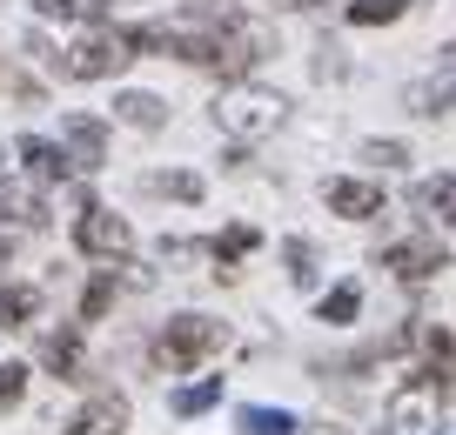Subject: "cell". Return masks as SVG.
I'll return each instance as SVG.
<instances>
[{"label":"cell","instance_id":"cell-4","mask_svg":"<svg viewBox=\"0 0 456 435\" xmlns=\"http://www.w3.org/2000/svg\"><path fill=\"white\" fill-rule=\"evenodd\" d=\"M74 248L94 254V262H128V254H134V228L121 222L114 208H101V201H81V222H74Z\"/></svg>","mask_w":456,"mask_h":435},{"label":"cell","instance_id":"cell-24","mask_svg":"<svg viewBox=\"0 0 456 435\" xmlns=\"http://www.w3.org/2000/svg\"><path fill=\"white\" fill-rule=\"evenodd\" d=\"M242 429L248 435H296V415H282V408H242Z\"/></svg>","mask_w":456,"mask_h":435},{"label":"cell","instance_id":"cell-5","mask_svg":"<svg viewBox=\"0 0 456 435\" xmlns=\"http://www.w3.org/2000/svg\"><path fill=\"white\" fill-rule=\"evenodd\" d=\"M423 382L436 402H456V335L450 328H436V335H423Z\"/></svg>","mask_w":456,"mask_h":435},{"label":"cell","instance_id":"cell-1","mask_svg":"<svg viewBox=\"0 0 456 435\" xmlns=\"http://www.w3.org/2000/svg\"><path fill=\"white\" fill-rule=\"evenodd\" d=\"M289 121V101L275 94V87H256V81H228L222 94H215V127L235 141H262L275 134V127Z\"/></svg>","mask_w":456,"mask_h":435},{"label":"cell","instance_id":"cell-23","mask_svg":"<svg viewBox=\"0 0 456 435\" xmlns=\"http://www.w3.org/2000/svg\"><path fill=\"white\" fill-rule=\"evenodd\" d=\"M256 248V228H228V235H215V262H222V275H235V262Z\"/></svg>","mask_w":456,"mask_h":435},{"label":"cell","instance_id":"cell-8","mask_svg":"<svg viewBox=\"0 0 456 435\" xmlns=\"http://www.w3.org/2000/svg\"><path fill=\"white\" fill-rule=\"evenodd\" d=\"M403 108L423 114V121L456 114V68H450V74H429V81H410V87H403Z\"/></svg>","mask_w":456,"mask_h":435},{"label":"cell","instance_id":"cell-27","mask_svg":"<svg viewBox=\"0 0 456 435\" xmlns=\"http://www.w3.org/2000/svg\"><path fill=\"white\" fill-rule=\"evenodd\" d=\"M28 395V362H0V415Z\"/></svg>","mask_w":456,"mask_h":435},{"label":"cell","instance_id":"cell-25","mask_svg":"<svg viewBox=\"0 0 456 435\" xmlns=\"http://www.w3.org/2000/svg\"><path fill=\"white\" fill-rule=\"evenodd\" d=\"M215 402H222V382H195V389H182V395H175V415H201V408H215Z\"/></svg>","mask_w":456,"mask_h":435},{"label":"cell","instance_id":"cell-7","mask_svg":"<svg viewBox=\"0 0 456 435\" xmlns=\"http://www.w3.org/2000/svg\"><path fill=\"white\" fill-rule=\"evenodd\" d=\"M383 268L396 281H429L443 268V241L436 235H416V241H396V248H383Z\"/></svg>","mask_w":456,"mask_h":435},{"label":"cell","instance_id":"cell-30","mask_svg":"<svg viewBox=\"0 0 456 435\" xmlns=\"http://www.w3.org/2000/svg\"><path fill=\"white\" fill-rule=\"evenodd\" d=\"M0 262H7V241H0Z\"/></svg>","mask_w":456,"mask_h":435},{"label":"cell","instance_id":"cell-26","mask_svg":"<svg viewBox=\"0 0 456 435\" xmlns=\"http://www.w3.org/2000/svg\"><path fill=\"white\" fill-rule=\"evenodd\" d=\"M282 262H289V281H296V288H315V248L309 241H289Z\"/></svg>","mask_w":456,"mask_h":435},{"label":"cell","instance_id":"cell-21","mask_svg":"<svg viewBox=\"0 0 456 435\" xmlns=\"http://www.w3.org/2000/svg\"><path fill=\"white\" fill-rule=\"evenodd\" d=\"M403 14H410V0H349L356 28H383V20H403Z\"/></svg>","mask_w":456,"mask_h":435},{"label":"cell","instance_id":"cell-11","mask_svg":"<svg viewBox=\"0 0 456 435\" xmlns=\"http://www.w3.org/2000/svg\"><path fill=\"white\" fill-rule=\"evenodd\" d=\"M121 429H128V402H121V395H94L61 435H121Z\"/></svg>","mask_w":456,"mask_h":435},{"label":"cell","instance_id":"cell-20","mask_svg":"<svg viewBox=\"0 0 456 435\" xmlns=\"http://www.w3.org/2000/svg\"><path fill=\"white\" fill-rule=\"evenodd\" d=\"M148 195H168V201H201V174H188V168L148 174Z\"/></svg>","mask_w":456,"mask_h":435},{"label":"cell","instance_id":"cell-13","mask_svg":"<svg viewBox=\"0 0 456 435\" xmlns=\"http://www.w3.org/2000/svg\"><path fill=\"white\" fill-rule=\"evenodd\" d=\"M41 362L54 368L61 382H87V362H81V328H54L41 342Z\"/></svg>","mask_w":456,"mask_h":435},{"label":"cell","instance_id":"cell-16","mask_svg":"<svg viewBox=\"0 0 456 435\" xmlns=\"http://www.w3.org/2000/svg\"><path fill=\"white\" fill-rule=\"evenodd\" d=\"M416 208H423V222H450L456 228V174H429V181L416 188Z\"/></svg>","mask_w":456,"mask_h":435},{"label":"cell","instance_id":"cell-29","mask_svg":"<svg viewBox=\"0 0 456 435\" xmlns=\"http://www.w3.org/2000/svg\"><path fill=\"white\" fill-rule=\"evenodd\" d=\"M0 181H7V148H0Z\"/></svg>","mask_w":456,"mask_h":435},{"label":"cell","instance_id":"cell-19","mask_svg":"<svg viewBox=\"0 0 456 435\" xmlns=\"http://www.w3.org/2000/svg\"><path fill=\"white\" fill-rule=\"evenodd\" d=\"M114 295H121V275H114V268H101V275L87 281V295H81V322H101V315L114 309Z\"/></svg>","mask_w":456,"mask_h":435},{"label":"cell","instance_id":"cell-22","mask_svg":"<svg viewBox=\"0 0 456 435\" xmlns=\"http://www.w3.org/2000/svg\"><path fill=\"white\" fill-rule=\"evenodd\" d=\"M356 309H362V288H356V281H342V288H329V295H322V322H356Z\"/></svg>","mask_w":456,"mask_h":435},{"label":"cell","instance_id":"cell-2","mask_svg":"<svg viewBox=\"0 0 456 435\" xmlns=\"http://www.w3.org/2000/svg\"><path fill=\"white\" fill-rule=\"evenodd\" d=\"M228 342V328L215 322V315H175L168 328L155 335V368H168V375H182V368L208 362L215 349Z\"/></svg>","mask_w":456,"mask_h":435},{"label":"cell","instance_id":"cell-12","mask_svg":"<svg viewBox=\"0 0 456 435\" xmlns=\"http://www.w3.org/2000/svg\"><path fill=\"white\" fill-rule=\"evenodd\" d=\"M389 422H396V435H423V429H436V395H429L423 382H410V389L389 402Z\"/></svg>","mask_w":456,"mask_h":435},{"label":"cell","instance_id":"cell-28","mask_svg":"<svg viewBox=\"0 0 456 435\" xmlns=\"http://www.w3.org/2000/svg\"><path fill=\"white\" fill-rule=\"evenodd\" d=\"M362 161H370V168H403V161H410V148H403V141H370V148H362Z\"/></svg>","mask_w":456,"mask_h":435},{"label":"cell","instance_id":"cell-6","mask_svg":"<svg viewBox=\"0 0 456 435\" xmlns=\"http://www.w3.org/2000/svg\"><path fill=\"white\" fill-rule=\"evenodd\" d=\"M61 141H68L61 155H68V161H74V168H81V174H94L101 161H108V127H101L94 114H68V127H61Z\"/></svg>","mask_w":456,"mask_h":435},{"label":"cell","instance_id":"cell-9","mask_svg":"<svg viewBox=\"0 0 456 435\" xmlns=\"http://www.w3.org/2000/svg\"><path fill=\"white\" fill-rule=\"evenodd\" d=\"M0 228H47V201L41 188H20V181H0Z\"/></svg>","mask_w":456,"mask_h":435},{"label":"cell","instance_id":"cell-18","mask_svg":"<svg viewBox=\"0 0 456 435\" xmlns=\"http://www.w3.org/2000/svg\"><path fill=\"white\" fill-rule=\"evenodd\" d=\"M34 14L41 20H74V28H94L108 14V0H34Z\"/></svg>","mask_w":456,"mask_h":435},{"label":"cell","instance_id":"cell-15","mask_svg":"<svg viewBox=\"0 0 456 435\" xmlns=\"http://www.w3.org/2000/svg\"><path fill=\"white\" fill-rule=\"evenodd\" d=\"M114 114H121L128 127H142V134L168 127V101H161V94H142V87H128V94H114Z\"/></svg>","mask_w":456,"mask_h":435},{"label":"cell","instance_id":"cell-3","mask_svg":"<svg viewBox=\"0 0 456 435\" xmlns=\"http://www.w3.org/2000/svg\"><path fill=\"white\" fill-rule=\"evenodd\" d=\"M128 60H134L128 28H101V20H94V28L61 54V74H68V81H108V74H121Z\"/></svg>","mask_w":456,"mask_h":435},{"label":"cell","instance_id":"cell-10","mask_svg":"<svg viewBox=\"0 0 456 435\" xmlns=\"http://www.w3.org/2000/svg\"><path fill=\"white\" fill-rule=\"evenodd\" d=\"M20 168H28V181L34 188H54V181H68V174H74V161L68 155H61V148H54V141H20Z\"/></svg>","mask_w":456,"mask_h":435},{"label":"cell","instance_id":"cell-17","mask_svg":"<svg viewBox=\"0 0 456 435\" xmlns=\"http://www.w3.org/2000/svg\"><path fill=\"white\" fill-rule=\"evenodd\" d=\"M34 315H41V295L28 281H0V328H28Z\"/></svg>","mask_w":456,"mask_h":435},{"label":"cell","instance_id":"cell-14","mask_svg":"<svg viewBox=\"0 0 456 435\" xmlns=\"http://www.w3.org/2000/svg\"><path fill=\"white\" fill-rule=\"evenodd\" d=\"M329 208L349 214V222H370V214H383V188L376 181H329Z\"/></svg>","mask_w":456,"mask_h":435}]
</instances>
